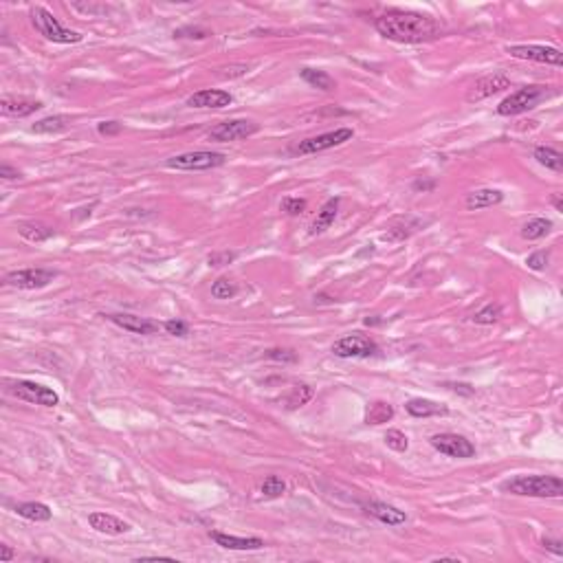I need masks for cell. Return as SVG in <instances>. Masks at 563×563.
I'll return each mask as SVG.
<instances>
[{"instance_id": "obj_9", "label": "cell", "mask_w": 563, "mask_h": 563, "mask_svg": "<svg viewBox=\"0 0 563 563\" xmlns=\"http://www.w3.org/2000/svg\"><path fill=\"white\" fill-rule=\"evenodd\" d=\"M506 53L517 59H531V62L539 64H550V66H561L563 55L555 46H544V44H513L506 46Z\"/></svg>"}, {"instance_id": "obj_43", "label": "cell", "mask_w": 563, "mask_h": 563, "mask_svg": "<svg viewBox=\"0 0 563 563\" xmlns=\"http://www.w3.org/2000/svg\"><path fill=\"white\" fill-rule=\"evenodd\" d=\"M0 176H3L5 181H16V178H20L22 174L16 170V167H11V165L3 163V165H0Z\"/></svg>"}, {"instance_id": "obj_15", "label": "cell", "mask_w": 563, "mask_h": 563, "mask_svg": "<svg viewBox=\"0 0 563 563\" xmlns=\"http://www.w3.org/2000/svg\"><path fill=\"white\" fill-rule=\"evenodd\" d=\"M115 326L124 328L133 334H154L159 332V323L146 319V317H137V315H128V313H117V315H108Z\"/></svg>"}, {"instance_id": "obj_29", "label": "cell", "mask_w": 563, "mask_h": 563, "mask_svg": "<svg viewBox=\"0 0 563 563\" xmlns=\"http://www.w3.org/2000/svg\"><path fill=\"white\" fill-rule=\"evenodd\" d=\"M18 233L29 242H44L53 236V229L42 222H22L18 227Z\"/></svg>"}, {"instance_id": "obj_21", "label": "cell", "mask_w": 563, "mask_h": 563, "mask_svg": "<svg viewBox=\"0 0 563 563\" xmlns=\"http://www.w3.org/2000/svg\"><path fill=\"white\" fill-rule=\"evenodd\" d=\"M421 227H423V220L414 218V216H405V218H399L397 222L390 227L388 233H383V240H388V242H403L410 236H414L418 229H421Z\"/></svg>"}, {"instance_id": "obj_46", "label": "cell", "mask_w": 563, "mask_h": 563, "mask_svg": "<svg viewBox=\"0 0 563 563\" xmlns=\"http://www.w3.org/2000/svg\"><path fill=\"white\" fill-rule=\"evenodd\" d=\"M553 205L557 211H563V200H561V194H553Z\"/></svg>"}, {"instance_id": "obj_34", "label": "cell", "mask_w": 563, "mask_h": 563, "mask_svg": "<svg viewBox=\"0 0 563 563\" xmlns=\"http://www.w3.org/2000/svg\"><path fill=\"white\" fill-rule=\"evenodd\" d=\"M385 445L394 451L405 453L407 449H410V438H407L401 429H390L385 434Z\"/></svg>"}, {"instance_id": "obj_19", "label": "cell", "mask_w": 563, "mask_h": 563, "mask_svg": "<svg viewBox=\"0 0 563 563\" xmlns=\"http://www.w3.org/2000/svg\"><path fill=\"white\" fill-rule=\"evenodd\" d=\"M88 524L97 533H104V535H124L130 531V524L115 517V515H111V513H90Z\"/></svg>"}, {"instance_id": "obj_1", "label": "cell", "mask_w": 563, "mask_h": 563, "mask_svg": "<svg viewBox=\"0 0 563 563\" xmlns=\"http://www.w3.org/2000/svg\"><path fill=\"white\" fill-rule=\"evenodd\" d=\"M376 31L392 42L401 44H416V42H431L445 35L447 27L445 22L418 14V11H405V9H390L385 14H381L374 20Z\"/></svg>"}, {"instance_id": "obj_44", "label": "cell", "mask_w": 563, "mask_h": 563, "mask_svg": "<svg viewBox=\"0 0 563 563\" xmlns=\"http://www.w3.org/2000/svg\"><path fill=\"white\" fill-rule=\"evenodd\" d=\"M434 187H436V181H425V178H418V181H414L416 191H431Z\"/></svg>"}, {"instance_id": "obj_32", "label": "cell", "mask_w": 563, "mask_h": 563, "mask_svg": "<svg viewBox=\"0 0 563 563\" xmlns=\"http://www.w3.org/2000/svg\"><path fill=\"white\" fill-rule=\"evenodd\" d=\"M260 493L265 495L267 499H278L286 493V482L278 475H269L265 482L260 486Z\"/></svg>"}, {"instance_id": "obj_8", "label": "cell", "mask_w": 563, "mask_h": 563, "mask_svg": "<svg viewBox=\"0 0 563 563\" xmlns=\"http://www.w3.org/2000/svg\"><path fill=\"white\" fill-rule=\"evenodd\" d=\"M379 352L376 341H372L365 334H345L339 341H334L332 345V354L339 359H368L374 356Z\"/></svg>"}, {"instance_id": "obj_38", "label": "cell", "mask_w": 563, "mask_h": 563, "mask_svg": "<svg viewBox=\"0 0 563 563\" xmlns=\"http://www.w3.org/2000/svg\"><path fill=\"white\" fill-rule=\"evenodd\" d=\"M163 328L167 330V334H174V337H185V334L189 332V326L185 321L181 319H170V321H165L163 323Z\"/></svg>"}, {"instance_id": "obj_3", "label": "cell", "mask_w": 563, "mask_h": 563, "mask_svg": "<svg viewBox=\"0 0 563 563\" xmlns=\"http://www.w3.org/2000/svg\"><path fill=\"white\" fill-rule=\"evenodd\" d=\"M31 25L40 35H44L46 40L57 42V44H75V42H82V38H84L82 33L70 31V29L59 25V20L44 7L31 9Z\"/></svg>"}, {"instance_id": "obj_20", "label": "cell", "mask_w": 563, "mask_h": 563, "mask_svg": "<svg viewBox=\"0 0 563 563\" xmlns=\"http://www.w3.org/2000/svg\"><path fill=\"white\" fill-rule=\"evenodd\" d=\"M405 410L410 416L414 418H431V416H447L449 414V407L442 405V403H436V401H429V399H412L405 403Z\"/></svg>"}, {"instance_id": "obj_42", "label": "cell", "mask_w": 563, "mask_h": 563, "mask_svg": "<svg viewBox=\"0 0 563 563\" xmlns=\"http://www.w3.org/2000/svg\"><path fill=\"white\" fill-rule=\"evenodd\" d=\"M542 546L546 548V550H550V553H555V555H563V544L559 542V539H548V537H544L542 539Z\"/></svg>"}, {"instance_id": "obj_23", "label": "cell", "mask_w": 563, "mask_h": 563, "mask_svg": "<svg viewBox=\"0 0 563 563\" xmlns=\"http://www.w3.org/2000/svg\"><path fill=\"white\" fill-rule=\"evenodd\" d=\"M337 211H339V198H330L326 200V205H323L317 213V218L310 225V236H319L326 229H330V225L337 218Z\"/></svg>"}, {"instance_id": "obj_47", "label": "cell", "mask_w": 563, "mask_h": 563, "mask_svg": "<svg viewBox=\"0 0 563 563\" xmlns=\"http://www.w3.org/2000/svg\"><path fill=\"white\" fill-rule=\"evenodd\" d=\"M449 388H451V390H456V392H464V394H469V397L473 394V390H464L466 385H449Z\"/></svg>"}, {"instance_id": "obj_12", "label": "cell", "mask_w": 563, "mask_h": 563, "mask_svg": "<svg viewBox=\"0 0 563 563\" xmlns=\"http://www.w3.org/2000/svg\"><path fill=\"white\" fill-rule=\"evenodd\" d=\"M429 442L436 451L445 453V456H449V458L464 460V458H473L475 456V445L469 438H464L460 434H449V431H447V434H436Z\"/></svg>"}, {"instance_id": "obj_2", "label": "cell", "mask_w": 563, "mask_h": 563, "mask_svg": "<svg viewBox=\"0 0 563 563\" xmlns=\"http://www.w3.org/2000/svg\"><path fill=\"white\" fill-rule=\"evenodd\" d=\"M502 490L519 497H561L563 482L557 475H517L502 484Z\"/></svg>"}, {"instance_id": "obj_16", "label": "cell", "mask_w": 563, "mask_h": 563, "mask_svg": "<svg viewBox=\"0 0 563 563\" xmlns=\"http://www.w3.org/2000/svg\"><path fill=\"white\" fill-rule=\"evenodd\" d=\"M510 88V79L504 77V75H488V77H482L480 82H475V86L471 88L469 93V102H480V99H486L490 95H495L499 90H506Z\"/></svg>"}, {"instance_id": "obj_25", "label": "cell", "mask_w": 563, "mask_h": 563, "mask_svg": "<svg viewBox=\"0 0 563 563\" xmlns=\"http://www.w3.org/2000/svg\"><path fill=\"white\" fill-rule=\"evenodd\" d=\"M70 119L64 117V115H53V117H46V119H40V122H35L31 126V133L35 135H57V133H64L68 128Z\"/></svg>"}, {"instance_id": "obj_6", "label": "cell", "mask_w": 563, "mask_h": 563, "mask_svg": "<svg viewBox=\"0 0 563 563\" xmlns=\"http://www.w3.org/2000/svg\"><path fill=\"white\" fill-rule=\"evenodd\" d=\"M352 139H354V130L352 128H337V130H330V133H323V135H317V137H308L304 141L295 143V146L291 148V152L293 154H317V152H323V150L343 146V143H348Z\"/></svg>"}, {"instance_id": "obj_18", "label": "cell", "mask_w": 563, "mask_h": 563, "mask_svg": "<svg viewBox=\"0 0 563 563\" xmlns=\"http://www.w3.org/2000/svg\"><path fill=\"white\" fill-rule=\"evenodd\" d=\"M42 108V102H35V99H27V97H9L5 95L3 99H0V113L5 117H29L33 115L35 111H40Z\"/></svg>"}, {"instance_id": "obj_36", "label": "cell", "mask_w": 563, "mask_h": 563, "mask_svg": "<svg viewBox=\"0 0 563 563\" xmlns=\"http://www.w3.org/2000/svg\"><path fill=\"white\" fill-rule=\"evenodd\" d=\"M306 205L308 202L304 198H299V196H286L282 202H280V209L284 213H289V216H299V213H304L306 211Z\"/></svg>"}, {"instance_id": "obj_17", "label": "cell", "mask_w": 563, "mask_h": 563, "mask_svg": "<svg viewBox=\"0 0 563 563\" xmlns=\"http://www.w3.org/2000/svg\"><path fill=\"white\" fill-rule=\"evenodd\" d=\"M209 537L216 542V546L227 548V550H260V548H265V542H262L260 537H236V535H227V533H218V531L209 533Z\"/></svg>"}, {"instance_id": "obj_45", "label": "cell", "mask_w": 563, "mask_h": 563, "mask_svg": "<svg viewBox=\"0 0 563 563\" xmlns=\"http://www.w3.org/2000/svg\"><path fill=\"white\" fill-rule=\"evenodd\" d=\"M11 559H14V550H11L7 544H3V546H0V561L7 563V561H11Z\"/></svg>"}, {"instance_id": "obj_26", "label": "cell", "mask_w": 563, "mask_h": 563, "mask_svg": "<svg viewBox=\"0 0 563 563\" xmlns=\"http://www.w3.org/2000/svg\"><path fill=\"white\" fill-rule=\"evenodd\" d=\"M299 75H302V79L306 84H310L313 88H319V90H334L337 88V82H334L326 70H317V68H302L299 70Z\"/></svg>"}, {"instance_id": "obj_11", "label": "cell", "mask_w": 563, "mask_h": 563, "mask_svg": "<svg viewBox=\"0 0 563 563\" xmlns=\"http://www.w3.org/2000/svg\"><path fill=\"white\" fill-rule=\"evenodd\" d=\"M258 130H260V126L256 122H251V119H229V122H222L218 126H213L207 133V137L211 141L229 143V141L254 137Z\"/></svg>"}, {"instance_id": "obj_30", "label": "cell", "mask_w": 563, "mask_h": 563, "mask_svg": "<svg viewBox=\"0 0 563 563\" xmlns=\"http://www.w3.org/2000/svg\"><path fill=\"white\" fill-rule=\"evenodd\" d=\"M550 231H553V222L548 218H533L522 227V238L524 240H542Z\"/></svg>"}, {"instance_id": "obj_27", "label": "cell", "mask_w": 563, "mask_h": 563, "mask_svg": "<svg viewBox=\"0 0 563 563\" xmlns=\"http://www.w3.org/2000/svg\"><path fill=\"white\" fill-rule=\"evenodd\" d=\"M533 157L537 159V163H542L544 167L553 172H563V154L555 148H546V146H539L535 148Z\"/></svg>"}, {"instance_id": "obj_4", "label": "cell", "mask_w": 563, "mask_h": 563, "mask_svg": "<svg viewBox=\"0 0 563 563\" xmlns=\"http://www.w3.org/2000/svg\"><path fill=\"white\" fill-rule=\"evenodd\" d=\"M548 88L546 86H524L519 90L510 93L508 97H504L497 106V115L502 117H513V115H522L526 111L535 108L542 99L548 97Z\"/></svg>"}, {"instance_id": "obj_28", "label": "cell", "mask_w": 563, "mask_h": 563, "mask_svg": "<svg viewBox=\"0 0 563 563\" xmlns=\"http://www.w3.org/2000/svg\"><path fill=\"white\" fill-rule=\"evenodd\" d=\"M392 416H394V410L390 403L374 401V403H370L365 410V423L368 425H383V423L392 421Z\"/></svg>"}, {"instance_id": "obj_14", "label": "cell", "mask_w": 563, "mask_h": 563, "mask_svg": "<svg viewBox=\"0 0 563 563\" xmlns=\"http://www.w3.org/2000/svg\"><path fill=\"white\" fill-rule=\"evenodd\" d=\"M231 102H233V95L229 90H220V88H205L187 97L189 108H225Z\"/></svg>"}, {"instance_id": "obj_35", "label": "cell", "mask_w": 563, "mask_h": 563, "mask_svg": "<svg viewBox=\"0 0 563 563\" xmlns=\"http://www.w3.org/2000/svg\"><path fill=\"white\" fill-rule=\"evenodd\" d=\"M502 317V308L497 304H488L484 306L482 310H477V313L471 317L475 323H484V326H488V323H495L497 319Z\"/></svg>"}, {"instance_id": "obj_7", "label": "cell", "mask_w": 563, "mask_h": 563, "mask_svg": "<svg viewBox=\"0 0 563 563\" xmlns=\"http://www.w3.org/2000/svg\"><path fill=\"white\" fill-rule=\"evenodd\" d=\"M7 392L14 394V397H18L20 401H27V403H33V405L55 407L59 403V397L51 388H44V385H40V383H33V381L7 383Z\"/></svg>"}, {"instance_id": "obj_33", "label": "cell", "mask_w": 563, "mask_h": 563, "mask_svg": "<svg viewBox=\"0 0 563 563\" xmlns=\"http://www.w3.org/2000/svg\"><path fill=\"white\" fill-rule=\"evenodd\" d=\"M238 293V286L229 278H218L211 284V295L216 299H229Z\"/></svg>"}, {"instance_id": "obj_24", "label": "cell", "mask_w": 563, "mask_h": 563, "mask_svg": "<svg viewBox=\"0 0 563 563\" xmlns=\"http://www.w3.org/2000/svg\"><path fill=\"white\" fill-rule=\"evenodd\" d=\"M14 510L29 522H49L53 517V510L42 502H22V504H16Z\"/></svg>"}, {"instance_id": "obj_22", "label": "cell", "mask_w": 563, "mask_h": 563, "mask_svg": "<svg viewBox=\"0 0 563 563\" xmlns=\"http://www.w3.org/2000/svg\"><path fill=\"white\" fill-rule=\"evenodd\" d=\"M504 200V194H502L499 189H490V187H484V189H475L471 191L469 196H466V209H486V207H493V205H499V202Z\"/></svg>"}, {"instance_id": "obj_5", "label": "cell", "mask_w": 563, "mask_h": 563, "mask_svg": "<svg viewBox=\"0 0 563 563\" xmlns=\"http://www.w3.org/2000/svg\"><path fill=\"white\" fill-rule=\"evenodd\" d=\"M227 157L222 152H209V150H196L176 154V157L167 159V167L172 170H185V172H200V170H213V167L225 165Z\"/></svg>"}, {"instance_id": "obj_40", "label": "cell", "mask_w": 563, "mask_h": 563, "mask_svg": "<svg viewBox=\"0 0 563 563\" xmlns=\"http://www.w3.org/2000/svg\"><path fill=\"white\" fill-rule=\"evenodd\" d=\"M526 265H528L533 271H542V269L548 265V254H546V251H537V254L528 256V260H526Z\"/></svg>"}, {"instance_id": "obj_13", "label": "cell", "mask_w": 563, "mask_h": 563, "mask_svg": "<svg viewBox=\"0 0 563 563\" xmlns=\"http://www.w3.org/2000/svg\"><path fill=\"white\" fill-rule=\"evenodd\" d=\"M363 510L370 515V517L379 519L381 524H388V526H401L407 522V515L405 510L392 506V504H385V502H363Z\"/></svg>"}, {"instance_id": "obj_31", "label": "cell", "mask_w": 563, "mask_h": 563, "mask_svg": "<svg viewBox=\"0 0 563 563\" xmlns=\"http://www.w3.org/2000/svg\"><path fill=\"white\" fill-rule=\"evenodd\" d=\"M315 397V390L310 385H295L286 399V410H297V407H304L310 399Z\"/></svg>"}, {"instance_id": "obj_10", "label": "cell", "mask_w": 563, "mask_h": 563, "mask_svg": "<svg viewBox=\"0 0 563 563\" xmlns=\"http://www.w3.org/2000/svg\"><path fill=\"white\" fill-rule=\"evenodd\" d=\"M55 271L51 269H22V271H11L7 273L5 284L14 286L20 291H35V289H44L55 280Z\"/></svg>"}, {"instance_id": "obj_41", "label": "cell", "mask_w": 563, "mask_h": 563, "mask_svg": "<svg viewBox=\"0 0 563 563\" xmlns=\"http://www.w3.org/2000/svg\"><path fill=\"white\" fill-rule=\"evenodd\" d=\"M122 124L119 122H102L99 126H97V130H99V135H104V137H113V135H119L122 133Z\"/></svg>"}, {"instance_id": "obj_37", "label": "cell", "mask_w": 563, "mask_h": 563, "mask_svg": "<svg viewBox=\"0 0 563 563\" xmlns=\"http://www.w3.org/2000/svg\"><path fill=\"white\" fill-rule=\"evenodd\" d=\"M233 260H236V254H231V251H216V254L207 256L209 267H225Z\"/></svg>"}, {"instance_id": "obj_39", "label": "cell", "mask_w": 563, "mask_h": 563, "mask_svg": "<svg viewBox=\"0 0 563 563\" xmlns=\"http://www.w3.org/2000/svg\"><path fill=\"white\" fill-rule=\"evenodd\" d=\"M267 356L273 359V361H284V363H295V361H297L295 352H291V350H282V348L267 350Z\"/></svg>"}]
</instances>
